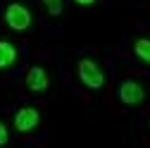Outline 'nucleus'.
<instances>
[{
    "mask_svg": "<svg viewBox=\"0 0 150 148\" xmlns=\"http://www.w3.org/2000/svg\"><path fill=\"white\" fill-rule=\"evenodd\" d=\"M76 5H81V7H91V5H96L98 0H74Z\"/></svg>",
    "mask_w": 150,
    "mask_h": 148,
    "instance_id": "9d476101",
    "label": "nucleus"
},
{
    "mask_svg": "<svg viewBox=\"0 0 150 148\" xmlns=\"http://www.w3.org/2000/svg\"><path fill=\"white\" fill-rule=\"evenodd\" d=\"M134 55L141 60V62H145V65H150V38H136L134 41Z\"/></svg>",
    "mask_w": 150,
    "mask_h": 148,
    "instance_id": "0eeeda50",
    "label": "nucleus"
},
{
    "mask_svg": "<svg viewBox=\"0 0 150 148\" xmlns=\"http://www.w3.org/2000/svg\"><path fill=\"white\" fill-rule=\"evenodd\" d=\"M17 58H19V50H17V46L12 41H0V69H7L17 62Z\"/></svg>",
    "mask_w": 150,
    "mask_h": 148,
    "instance_id": "423d86ee",
    "label": "nucleus"
},
{
    "mask_svg": "<svg viewBox=\"0 0 150 148\" xmlns=\"http://www.w3.org/2000/svg\"><path fill=\"white\" fill-rule=\"evenodd\" d=\"M76 74H79L81 84H83L86 88H91V91H98V88L105 86V72H103V67H100L96 60H91V58L79 60Z\"/></svg>",
    "mask_w": 150,
    "mask_h": 148,
    "instance_id": "f257e3e1",
    "label": "nucleus"
},
{
    "mask_svg": "<svg viewBox=\"0 0 150 148\" xmlns=\"http://www.w3.org/2000/svg\"><path fill=\"white\" fill-rule=\"evenodd\" d=\"M3 22H5L12 31H26V29L31 26V12H29L24 5H19V3H12V5H7L5 12H3Z\"/></svg>",
    "mask_w": 150,
    "mask_h": 148,
    "instance_id": "20e7f679",
    "label": "nucleus"
},
{
    "mask_svg": "<svg viewBox=\"0 0 150 148\" xmlns=\"http://www.w3.org/2000/svg\"><path fill=\"white\" fill-rule=\"evenodd\" d=\"M26 88L31 91V93H43V91H48L50 88V77H48V72L43 69V67H31L29 72H26Z\"/></svg>",
    "mask_w": 150,
    "mask_h": 148,
    "instance_id": "39448f33",
    "label": "nucleus"
},
{
    "mask_svg": "<svg viewBox=\"0 0 150 148\" xmlns=\"http://www.w3.org/2000/svg\"><path fill=\"white\" fill-rule=\"evenodd\" d=\"M117 98L122 105L126 107H136L145 100V86L136 79H124L119 86H117Z\"/></svg>",
    "mask_w": 150,
    "mask_h": 148,
    "instance_id": "f03ea898",
    "label": "nucleus"
},
{
    "mask_svg": "<svg viewBox=\"0 0 150 148\" xmlns=\"http://www.w3.org/2000/svg\"><path fill=\"white\" fill-rule=\"evenodd\" d=\"M41 3H43V7H45L52 17H60L62 10H64V0H41Z\"/></svg>",
    "mask_w": 150,
    "mask_h": 148,
    "instance_id": "6e6552de",
    "label": "nucleus"
},
{
    "mask_svg": "<svg viewBox=\"0 0 150 148\" xmlns=\"http://www.w3.org/2000/svg\"><path fill=\"white\" fill-rule=\"evenodd\" d=\"M12 124H14V129H17L19 134H31V132H36L38 124H41V110L33 107V105L19 107V110L14 112V117H12Z\"/></svg>",
    "mask_w": 150,
    "mask_h": 148,
    "instance_id": "7ed1b4c3",
    "label": "nucleus"
},
{
    "mask_svg": "<svg viewBox=\"0 0 150 148\" xmlns=\"http://www.w3.org/2000/svg\"><path fill=\"white\" fill-rule=\"evenodd\" d=\"M10 141V134H7V127H5V122H0V146H5Z\"/></svg>",
    "mask_w": 150,
    "mask_h": 148,
    "instance_id": "1a4fd4ad",
    "label": "nucleus"
}]
</instances>
